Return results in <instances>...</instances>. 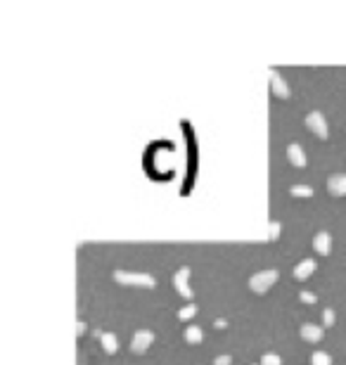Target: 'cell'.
<instances>
[{"mask_svg": "<svg viewBox=\"0 0 346 365\" xmlns=\"http://www.w3.org/2000/svg\"><path fill=\"white\" fill-rule=\"evenodd\" d=\"M306 128L313 130L318 138H328V121H325V117H322L320 111H311L309 117H306Z\"/></svg>", "mask_w": 346, "mask_h": 365, "instance_id": "cell-4", "label": "cell"}, {"mask_svg": "<svg viewBox=\"0 0 346 365\" xmlns=\"http://www.w3.org/2000/svg\"><path fill=\"white\" fill-rule=\"evenodd\" d=\"M114 280L121 282V285H133V287H155L157 280L147 273H126V271H117L114 273Z\"/></svg>", "mask_w": 346, "mask_h": 365, "instance_id": "cell-2", "label": "cell"}, {"mask_svg": "<svg viewBox=\"0 0 346 365\" xmlns=\"http://www.w3.org/2000/svg\"><path fill=\"white\" fill-rule=\"evenodd\" d=\"M195 313H197V306H192V303H190V306H185V309H180L178 318H180V320H190Z\"/></svg>", "mask_w": 346, "mask_h": 365, "instance_id": "cell-17", "label": "cell"}, {"mask_svg": "<svg viewBox=\"0 0 346 365\" xmlns=\"http://www.w3.org/2000/svg\"><path fill=\"white\" fill-rule=\"evenodd\" d=\"M330 247H332V237H330L328 230H320V233L313 237V249L318 252V254L328 256L330 254Z\"/></svg>", "mask_w": 346, "mask_h": 365, "instance_id": "cell-8", "label": "cell"}, {"mask_svg": "<svg viewBox=\"0 0 346 365\" xmlns=\"http://www.w3.org/2000/svg\"><path fill=\"white\" fill-rule=\"evenodd\" d=\"M328 190L334 197H344L346 195V174H334L328 180Z\"/></svg>", "mask_w": 346, "mask_h": 365, "instance_id": "cell-6", "label": "cell"}, {"mask_svg": "<svg viewBox=\"0 0 346 365\" xmlns=\"http://www.w3.org/2000/svg\"><path fill=\"white\" fill-rule=\"evenodd\" d=\"M313 271H315V261L313 259H303L301 263L294 268V278H297V280H306Z\"/></svg>", "mask_w": 346, "mask_h": 365, "instance_id": "cell-11", "label": "cell"}, {"mask_svg": "<svg viewBox=\"0 0 346 365\" xmlns=\"http://www.w3.org/2000/svg\"><path fill=\"white\" fill-rule=\"evenodd\" d=\"M301 339L309 341V344H318L322 339V328L320 325H311V322L301 325Z\"/></svg>", "mask_w": 346, "mask_h": 365, "instance_id": "cell-10", "label": "cell"}, {"mask_svg": "<svg viewBox=\"0 0 346 365\" xmlns=\"http://www.w3.org/2000/svg\"><path fill=\"white\" fill-rule=\"evenodd\" d=\"M311 363L313 365H332V358H330L325 351H315L313 356H311Z\"/></svg>", "mask_w": 346, "mask_h": 365, "instance_id": "cell-14", "label": "cell"}, {"mask_svg": "<svg viewBox=\"0 0 346 365\" xmlns=\"http://www.w3.org/2000/svg\"><path fill=\"white\" fill-rule=\"evenodd\" d=\"M278 223H271V240H275V237H278Z\"/></svg>", "mask_w": 346, "mask_h": 365, "instance_id": "cell-21", "label": "cell"}, {"mask_svg": "<svg viewBox=\"0 0 346 365\" xmlns=\"http://www.w3.org/2000/svg\"><path fill=\"white\" fill-rule=\"evenodd\" d=\"M261 365H282L278 353H263L261 356Z\"/></svg>", "mask_w": 346, "mask_h": 365, "instance_id": "cell-16", "label": "cell"}, {"mask_svg": "<svg viewBox=\"0 0 346 365\" xmlns=\"http://www.w3.org/2000/svg\"><path fill=\"white\" fill-rule=\"evenodd\" d=\"M290 192L294 197H313V187H309V185H292Z\"/></svg>", "mask_w": 346, "mask_h": 365, "instance_id": "cell-15", "label": "cell"}, {"mask_svg": "<svg viewBox=\"0 0 346 365\" xmlns=\"http://www.w3.org/2000/svg\"><path fill=\"white\" fill-rule=\"evenodd\" d=\"M299 299H301L303 303H315V301H318V299H315V294H311V292H301V294H299Z\"/></svg>", "mask_w": 346, "mask_h": 365, "instance_id": "cell-19", "label": "cell"}, {"mask_svg": "<svg viewBox=\"0 0 346 365\" xmlns=\"http://www.w3.org/2000/svg\"><path fill=\"white\" fill-rule=\"evenodd\" d=\"M76 332H79V334H83V332H86V322H79V328H76Z\"/></svg>", "mask_w": 346, "mask_h": 365, "instance_id": "cell-22", "label": "cell"}, {"mask_svg": "<svg viewBox=\"0 0 346 365\" xmlns=\"http://www.w3.org/2000/svg\"><path fill=\"white\" fill-rule=\"evenodd\" d=\"M216 328H218V330L225 328V320H223V318H218V320H216Z\"/></svg>", "mask_w": 346, "mask_h": 365, "instance_id": "cell-23", "label": "cell"}, {"mask_svg": "<svg viewBox=\"0 0 346 365\" xmlns=\"http://www.w3.org/2000/svg\"><path fill=\"white\" fill-rule=\"evenodd\" d=\"M268 81H271V90H273V95L275 98H280V100H287L290 98V88H287V83H284V79H280V74L278 71H268Z\"/></svg>", "mask_w": 346, "mask_h": 365, "instance_id": "cell-5", "label": "cell"}, {"mask_svg": "<svg viewBox=\"0 0 346 365\" xmlns=\"http://www.w3.org/2000/svg\"><path fill=\"white\" fill-rule=\"evenodd\" d=\"M287 159H290L292 166H297V168H303V166H306V155H303L301 145L292 143L290 147H287Z\"/></svg>", "mask_w": 346, "mask_h": 365, "instance_id": "cell-9", "label": "cell"}, {"mask_svg": "<svg viewBox=\"0 0 346 365\" xmlns=\"http://www.w3.org/2000/svg\"><path fill=\"white\" fill-rule=\"evenodd\" d=\"M204 339V332L197 328V325H187L185 328V341L187 344H202Z\"/></svg>", "mask_w": 346, "mask_h": 365, "instance_id": "cell-13", "label": "cell"}, {"mask_svg": "<svg viewBox=\"0 0 346 365\" xmlns=\"http://www.w3.org/2000/svg\"><path fill=\"white\" fill-rule=\"evenodd\" d=\"M233 363V358H230V356H218L216 360H214V365H230Z\"/></svg>", "mask_w": 346, "mask_h": 365, "instance_id": "cell-20", "label": "cell"}, {"mask_svg": "<svg viewBox=\"0 0 346 365\" xmlns=\"http://www.w3.org/2000/svg\"><path fill=\"white\" fill-rule=\"evenodd\" d=\"M322 325H325V328H332V325H334V311L332 309L322 311Z\"/></svg>", "mask_w": 346, "mask_h": 365, "instance_id": "cell-18", "label": "cell"}, {"mask_svg": "<svg viewBox=\"0 0 346 365\" xmlns=\"http://www.w3.org/2000/svg\"><path fill=\"white\" fill-rule=\"evenodd\" d=\"M100 344H102V349H105L109 356L119 351V339H117V334H111V332H105V337L100 339Z\"/></svg>", "mask_w": 346, "mask_h": 365, "instance_id": "cell-12", "label": "cell"}, {"mask_svg": "<svg viewBox=\"0 0 346 365\" xmlns=\"http://www.w3.org/2000/svg\"><path fill=\"white\" fill-rule=\"evenodd\" d=\"M152 341H155V332H149V330H138V332L133 334V339H130V351L145 353L149 347H152Z\"/></svg>", "mask_w": 346, "mask_h": 365, "instance_id": "cell-3", "label": "cell"}, {"mask_svg": "<svg viewBox=\"0 0 346 365\" xmlns=\"http://www.w3.org/2000/svg\"><path fill=\"white\" fill-rule=\"evenodd\" d=\"M278 275H280V273L275 271V268H266V271H259L256 275H252V278H249V287H252L256 294H266V292L271 290L275 282H278Z\"/></svg>", "mask_w": 346, "mask_h": 365, "instance_id": "cell-1", "label": "cell"}, {"mask_svg": "<svg viewBox=\"0 0 346 365\" xmlns=\"http://www.w3.org/2000/svg\"><path fill=\"white\" fill-rule=\"evenodd\" d=\"M187 278H190V268H180V271L176 273V278H173V282H176V287H178L180 297L192 299V290L187 287Z\"/></svg>", "mask_w": 346, "mask_h": 365, "instance_id": "cell-7", "label": "cell"}]
</instances>
